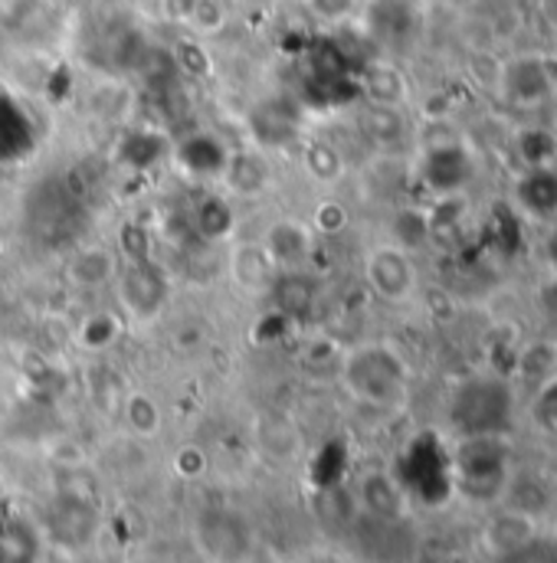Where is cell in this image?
<instances>
[{
	"label": "cell",
	"mask_w": 557,
	"mask_h": 563,
	"mask_svg": "<svg viewBox=\"0 0 557 563\" xmlns=\"http://www.w3.org/2000/svg\"><path fill=\"white\" fill-rule=\"evenodd\" d=\"M263 246L270 250V256L276 260V266H292V263H302L312 246H315V230L298 223V220H278L270 227Z\"/></svg>",
	"instance_id": "cell-12"
},
{
	"label": "cell",
	"mask_w": 557,
	"mask_h": 563,
	"mask_svg": "<svg viewBox=\"0 0 557 563\" xmlns=\"http://www.w3.org/2000/svg\"><path fill=\"white\" fill-rule=\"evenodd\" d=\"M345 227H348V210H345L338 200H325V203L315 207V223H312L315 236H318V233H321V236H335V233H341Z\"/></svg>",
	"instance_id": "cell-21"
},
{
	"label": "cell",
	"mask_w": 557,
	"mask_h": 563,
	"mask_svg": "<svg viewBox=\"0 0 557 563\" xmlns=\"http://www.w3.org/2000/svg\"><path fill=\"white\" fill-rule=\"evenodd\" d=\"M512 147L522 161V167H555L557 161V135L538 125H525L515 132Z\"/></svg>",
	"instance_id": "cell-14"
},
{
	"label": "cell",
	"mask_w": 557,
	"mask_h": 563,
	"mask_svg": "<svg viewBox=\"0 0 557 563\" xmlns=\"http://www.w3.org/2000/svg\"><path fill=\"white\" fill-rule=\"evenodd\" d=\"M555 63H557V59H555Z\"/></svg>",
	"instance_id": "cell-26"
},
{
	"label": "cell",
	"mask_w": 557,
	"mask_h": 563,
	"mask_svg": "<svg viewBox=\"0 0 557 563\" xmlns=\"http://www.w3.org/2000/svg\"><path fill=\"white\" fill-rule=\"evenodd\" d=\"M361 501L378 521H401L407 511V495L401 482L387 472H371L361 482Z\"/></svg>",
	"instance_id": "cell-11"
},
{
	"label": "cell",
	"mask_w": 557,
	"mask_h": 563,
	"mask_svg": "<svg viewBox=\"0 0 557 563\" xmlns=\"http://www.w3.org/2000/svg\"><path fill=\"white\" fill-rule=\"evenodd\" d=\"M485 541L499 558H518L522 551H528L535 544V515H528L522 508L502 511L495 521H489Z\"/></svg>",
	"instance_id": "cell-8"
},
{
	"label": "cell",
	"mask_w": 557,
	"mask_h": 563,
	"mask_svg": "<svg viewBox=\"0 0 557 563\" xmlns=\"http://www.w3.org/2000/svg\"><path fill=\"white\" fill-rule=\"evenodd\" d=\"M535 413H538V422H545L557 435V380L542 384L538 400H535Z\"/></svg>",
	"instance_id": "cell-24"
},
{
	"label": "cell",
	"mask_w": 557,
	"mask_h": 563,
	"mask_svg": "<svg viewBox=\"0 0 557 563\" xmlns=\"http://www.w3.org/2000/svg\"><path fill=\"white\" fill-rule=\"evenodd\" d=\"M187 16H190V23H194L200 33H214V30H220L223 20H227L220 0H194V7H190Z\"/></svg>",
	"instance_id": "cell-22"
},
{
	"label": "cell",
	"mask_w": 557,
	"mask_h": 563,
	"mask_svg": "<svg viewBox=\"0 0 557 563\" xmlns=\"http://www.w3.org/2000/svg\"><path fill=\"white\" fill-rule=\"evenodd\" d=\"M125 420L132 426V432H139V435H154L157 426H161V410H157V404H154L151 397L132 394L129 404H125Z\"/></svg>",
	"instance_id": "cell-20"
},
{
	"label": "cell",
	"mask_w": 557,
	"mask_h": 563,
	"mask_svg": "<svg viewBox=\"0 0 557 563\" xmlns=\"http://www.w3.org/2000/svg\"><path fill=\"white\" fill-rule=\"evenodd\" d=\"M545 260H548L551 273L557 276V223H551V233H548V240H545Z\"/></svg>",
	"instance_id": "cell-25"
},
{
	"label": "cell",
	"mask_w": 557,
	"mask_h": 563,
	"mask_svg": "<svg viewBox=\"0 0 557 563\" xmlns=\"http://www.w3.org/2000/svg\"><path fill=\"white\" fill-rule=\"evenodd\" d=\"M302 161H305V170H308L315 180H325V184L338 180V177H341V170H345V161H341V154H338L331 144H325V141H315V144H308Z\"/></svg>",
	"instance_id": "cell-18"
},
{
	"label": "cell",
	"mask_w": 557,
	"mask_h": 563,
	"mask_svg": "<svg viewBox=\"0 0 557 563\" xmlns=\"http://www.w3.org/2000/svg\"><path fill=\"white\" fill-rule=\"evenodd\" d=\"M276 260L270 256V250L263 243H243L233 250L230 273H233V282L250 295L270 291L276 285Z\"/></svg>",
	"instance_id": "cell-9"
},
{
	"label": "cell",
	"mask_w": 557,
	"mask_h": 563,
	"mask_svg": "<svg viewBox=\"0 0 557 563\" xmlns=\"http://www.w3.org/2000/svg\"><path fill=\"white\" fill-rule=\"evenodd\" d=\"M452 482L459 492H466L476 501H489L509 492V482L515 475L512 445L505 435H462L452 459Z\"/></svg>",
	"instance_id": "cell-2"
},
{
	"label": "cell",
	"mask_w": 557,
	"mask_h": 563,
	"mask_svg": "<svg viewBox=\"0 0 557 563\" xmlns=\"http://www.w3.org/2000/svg\"><path fill=\"white\" fill-rule=\"evenodd\" d=\"M341 384L371 407H397L411 387V367L394 344H361L341 361Z\"/></svg>",
	"instance_id": "cell-1"
},
{
	"label": "cell",
	"mask_w": 557,
	"mask_h": 563,
	"mask_svg": "<svg viewBox=\"0 0 557 563\" xmlns=\"http://www.w3.org/2000/svg\"><path fill=\"white\" fill-rule=\"evenodd\" d=\"M472 177V154L459 141L429 144L423 154V180L439 197H456Z\"/></svg>",
	"instance_id": "cell-6"
},
{
	"label": "cell",
	"mask_w": 557,
	"mask_h": 563,
	"mask_svg": "<svg viewBox=\"0 0 557 563\" xmlns=\"http://www.w3.org/2000/svg\"><path fill=\"white\" fill-rule=\"evenodd\" d=\"M364 92H368L371 106H394L397 109L404 102V96H407V82H404V76L394 66L374 63L364 73Z\"/></svg>",
	"instance_id": "cell-17"
},
{
	"label": "cell",
	"mask_w": 557,
	"mask_h": 563,
	"mask_svg": "<svg viewBox=\"0 0 557 563\" xmlns=\"http://www.w3.org/2000/svg\"><path fill=\"white\" fill-rule=\"evenodd\" d=\"M499 86L512 106H542L555 96V66L542 56H518L505 63Z\"/></svg>",
	"instance_id": "cell-5"
},
{
	"label": "cell",
	"mask_w": 557,
	"mask_h": 563,
	"mask_svg": "<svg viewBox=\"0 0 557 563\" xmlns=\"http://www.w3.org/2000/svg\"><path fill=\"white\" fill-rule=\"evenodd\" d=\"M429 233H433V220L423 210H404L394 223V243L411 250V253L429 240Z\"/></svg>",
	"instance_id": "cell-19"
},
{
	"label": "cell",
	"mask_w": 557,
	"mask_h": 563,
	"mask_svg": "<svg viewBox=\"0 0 557 563\" xmlns=\"http://www.w3.org/2000/svg\"><path fill=\"white\" fill-rule=\"evenodd\" d=\"M122 331H125V321H122L119 311H112V308H96V311H89V314L79 318L73 338H76V344H79L83 351L99 354V351H109V347L122 338Z\"/></svg>",
	"instance_id": "cell-13"
},
{
	"label": "cell",
	"mask_w": 557,
	"mask_h": 563,
	"mask_svg": "<svg viewBox=\"0 0 557 563\" xmlns=\"http://www.w3.org/2000/svg\"><path fill=\"white\" fill-rule=\"evenodd\" d=\"M125 282L139 285V291L122 285V291H119L122 305H125L135 318H151V314H157V308H161V301H164V279H157V276L148 273V269H135V273H129V279Z\"/></svg>",
	"instance_id": "cell-15"
},
{
	"label": "cell",
	"mask_w": 557,
	"mask_h": 563,
	"mask_svg": "<svg viewBox=\"0 0 557 563\" xmlns=\"http://www.w3.org/2000/svg\"><path fill=\"white\" fill-rule=\"evenodd\" d=\"M512 200L522 213L557 223V170L555 167H522L515 187H512Z\"/></svg>",
	"instance_id": "cell-7"
},
{
	"label": "cell",
	"mask_w": 557,
	"mask_h": 563,
	"mask_svg": "<svg viewBox=\"0 0 557 563\" xmlns=\"http://www.w3.org/2000/svg\"><path fill=\"white\" fill-rule=\"evenodd\" d=\"M512 413L515 397L502 377H472L452 397V422L462 435H505Z\"/></svg>",
	"instance_id": "cell-3"
},
{
	"label": "cell",
	"mask_w": 557,
	"mask_h": 563,
	"mask_svg": "<svg viewBox=\"0 0 557 563\" xmlns=\"http://www.w3.org/2000/svg\"><path fill=\"white\" fill-rule=\"evenodd\" d=\"M364 282L387 305L411 301L419 288V269L414 263V253L397 246L394 240L371 246L364 253Z\"/></svg>",
	"instance_id": "cell-4"
},
{
	"label": "cell",
	"mask_w": 557,
	"mask_h": 563,
	"mask_svg": "<svg viewBox=\"0 0 557 563\" xmlns=\"http://www.w3.org/2000/svg\"><path fill=\"white\" fill-rule=\"evenodd\" d=\"M308 7L315 16H321L328 23H341L358 10V0H308Z\"/></svg>",
	"instance_id": "cell-23"
},
{
	"label": "cell",
	"mask_w": 557,
	"mask_h": 563,
	"mask_svg": "<svg viewBox=\"0 0 557 563\" xmlns=\"http://www.w3.org/2000/svg\"><path fill=\"white\" fill-rule=\"evenodd\" d=\"M119 273V260L112 250L106 246H89V250H79L69 266H66V279L73 288L79 291H99V288H109V282L116 279Z\"/></svg>",
	"instance_id": "cell-10"
},
{
	"label": "cell",
	"mask_w": 557,
	"mask_h": 563,
	"mask_svg": "<svg viewBox=\"0 0 557 563\" xmlns=\"http://www.w3.org/2000/svg\"><path fill=\"white\" fill-rule=\"evenodd\" d=\"M40 554L36 531L23 518H7L0 525V563H33Z\"/></svg>",
	"instance_id": "cell-16"
}]
</instances>
